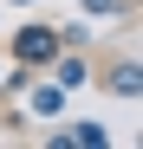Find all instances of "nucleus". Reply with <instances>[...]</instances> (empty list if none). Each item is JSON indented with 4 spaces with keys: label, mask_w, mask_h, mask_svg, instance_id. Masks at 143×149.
I'll list each match as a JSON object with an SVG mask.
<instances>
[{
    "label": "nucleus",
    "mask_w": 143,
    "mask_h": 149,
    "mask_svg": "<svg viewBox=\"0 0 143 149\" xmlns=\"http://www.w3.org/2000/svg\"><path fill=\"white\" fill-rule=\"evenodd\" d=\"M52 45H59L52 33H39V26H33V33H20V58H52Z\"/></svg>",
    "instance_id": "obj_1"
},
{
    "label": "nucleus",
    "mask_w": 143,
    "mask_h": 149,
    "mask_svg": "<svg viewBox=\"0 0 143 149\" xmlns=\"http://www.w3.org/2000/svg\"><path fill=\"white\" fill-rule=\"evenodd\" d=\"M117 7H124V0H91V13H117Z\"/></svg>",
    "instance_id": "obj_2"
}]
</instances>
